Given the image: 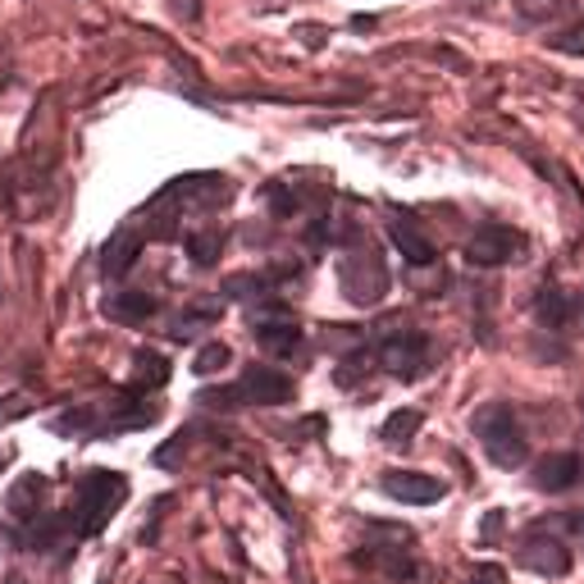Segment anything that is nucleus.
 Masks as SVG:
<instances>
[{"label":"nucleus","mask_w":584,"mask_h":584,"mask_svg":"<svg viewBox=\"0 0 584 584\" xmlns=\"http://www.w3.org/2000/svg\"><path fill=\"white\" fill-rule=\"evenodd\" d=\"M124 498H129V480H124V475H114V471H88L83 484H78L73 508H69L73 530L83 534V539L101 534V530L114 521V512H120Z\"/></svg>","instance_id":"nucleus-1"},{"label":"nucleus","mask_w":584,"mask_h":584,"mask_svg":"<svg viewBox=\"0 0 584 584\" xmlns=\"http://www.w3.org/2000/svg\"><path fill=\"white\" fill-rule=\"evenodd\" d=\"M553 47H557V51H571V55H584V23H575L571 32H562Z\"/></svg>","instance_id":"nucleus-20"},{"label":"nucleus","mask_w":584,"mask_h":584,"mask_svg":"<svg viewBox=\"0 0 584 584\" xmlns=\"http://www.w3.org/2000/svg\"><path fill=\"white\" fill-rule=\"evenodd\" d=\"M580 411H584V398H580Z\"/></svg>","instance_id":"nucleus-23"},{"label":"nucleus","mask_w":584,"mask_h":584,"mask_svg":"<svg viewBox=\"0 0 584 584\" xmlns=\"http://www.w3.org/2000/svg\"><path fill=\"white\" fill-rule=\"evenodd\" d=\"M233 388H238L243 402H256V407H284L293 398V379L275 366H247Z\"/></svg>","instance_id":"nucleus-6"},{"label":"nucleus","mask_w":584,"mask_h":584,"mask_svg":"<svg viewBox=\"0 0 584 584\" xmlns=\"http://www.w3.org/2000/svg\"><path fill=\"white\" fill-rule=\"evenodd\" d=\"M521 252H525V233L508 228V224H484L471 233V243H465V260L480 269H498V265L516 260Z\"/></svg>","instance_id":"nucleus-3"},{"label":"nucleus","mask_w":584,"mask_h":584,"mask_svg":"<svg viewBox=\"0 0 584 584\" xmlns=\"http://www.w3.org/2000/svg\"><path fill=\"white\" fill-rule=\"evenodd\" d=\"M420 420H424V416H420L416 407H407V411H393V416L383 420L379 439H383V443H393V448H398V443H411V439H416V430H420Z\"/></svg>","instance_id":"nucleus-16"},{"label":"nucleus","mask_w":584,"mask_h":584,"mask_svg":"<svg viewBox=\"0 0 584 584\" xmlns=\"http://www.w3.org/2000/svg\"><path fill=\"white\" fill-rule=\"evenodd\" d=\"M42 489H47L42 475H28V480L10 493V512L23 516V521H32V516H37V498H42Z\"/></svg>","instance_id":"nucleus-18"},{"label":"nucleus","mask_w":584,"mask_h":584,"mask_svg":"<svg viewBox=\"0 0 584 584\" xmlns=\"http://www.w3.org/2000/svg\"><path fill=\"white\" fill-rule=\"evenodd\" d=\"M379 357L393 375L416 379V375H424V366H430V338L420 329H393L379 342Z\"/></svg>","instance_id":"nucleus-5"},{"label":"nucleus","mask_w":584,"mask_h":584,"mask_svg":"<svg viewBox=\"0 0 584 584\" xmlns=\"http://www.w3.org/2000/svg\"><path fill=\"white\" fill-rule=\"evenodd\" d=\"M228 361H233V352H228L224 342H206L202 352H197V361H192V370H197V375H219Z\"/></svg>","instance_id":"nucleus-19"},{"label":"nucleus","mask_w":584,"mask_h":584,"mask_svg":"<svg viewBox=\"0 0 584 584\" xmlns=\"http://www.w3.org/2000/svg\"><path fill=\"white\" fill-rule=\"evenodd\" d=\"M521 566H530L534 575H566L571 571V553L562 549L557 539H530L521 549Z\"/></svg>","instance_id":"nucleus-10"},{"label":"nucleus","mask_w":584,"mask_h":584,"mask_svg":"<svg viewBox=\"0 0 584 584\" xmlns=\"http://www.w3.org/2000/svg\"><path fill=\"white\" fill-rule=\"evenodd\" d=\"M388 233H393V247L402 252V260H407V265H434V243L424 238L420 224H416L411 215L393 219V228H388Z\"/></svg>","instance_id":"nucleus-11"},{"label":"nucleus","mask_w":584,"mask_h":584,"mask_svg":"<svg viewBox=\"0 0 584 584\" xmlns=\"http://www.w3.org/2000/svg\"><path fill=\"white\" fill-rule=\"evenodd\" d=\"M219 252H224V233H215V228H206V233H192L187 238V256H192V265H215L219 260Z\"/></svg>","instance_id":"nucleus-17"},{"label":"nucleus","mask_w":584,"mask_h":584,"mask_svg":"<svg viewBox=\"0 0 584 584\" xmlns=\"http://www.w3.org/2000/svg\"><path fill=\"white\" fill-rule=\"evenodd\" d=\"M133 383L137 388H161V383H170V361L161 357V352H142L133 357Z\"/></svg>","instance_id":"nucleus-15"},{"label":"nucleus","mask_w":584,"mask_h":584,"mask_svg":"<svg viewBox=\"0 0 584 584\" xmlns=\"http://www.w3.org/2000/svg\"><path fill=\"white\" fill-rule=\"evenodd\" d=\"M580 475H584V465H580L575 452H553V457H543L534 465V489H543V493H566Z\"/></svg>","instance_id":"nucleus-8"},{"label":"nucleus","mask_w":584,"mask_h":584,"mask_svg":"<svg viewBox=\"0 0 584 584\" xmlns=\"http://www.w3.org/2000/svg\"><path fill=\"white\" fill-rule=\"evenodd\" d=\"M498 580H502L498 566H480V571H475V584H498Z\"/></svg>","instance_id":"nucleus-21"},{"label":"nucleus","mask_w":584,"mask_h":584,"mask_svg":"<svg viewBox=\"0 0 584 584\" xmlns=\"http://www.w3.org/2000/svg\"><path fill=\"white\" fill-rule=\"evenodd\" d=\"M338 279H342V293L352 297L357 306H375V301H383V293H388V269L379 265V256H375L370 247L347 256L342 269H338Z\"/></svg>","instance_id":"nucleus-4"},{"label":"nucleus","mask_w":584,"mask_h":584,"mask_svg":"<svg viewBox=\"0 0 584 584\" xmlns=\"http://www.w3.org/2000/svg\"><path fill=\"white\" fill-rule=\"evenodd\" d=\"M383 493L398 498V502H416V508H424V502H439L443 498V484L434 475L424 471H383Z\"/></svg>","instance_id":"nucleus-7"},{"label":"nucleus","mask_w":584,"mask_h":584,"mask_svg":"<svg viewBox=\"0 0 584 584\" xmlns=\"http://www.w3.org/2000/svg\"><path fill=\"white\" fill-rule=\"evenodd\" d=\"M105 316L120 320V325H142L155 316V297L146 293H110L105 297Z\"/></svg>","instance_id":"nucleus-13"},{"label":"nucleus","mask_w":584,"mask_h":584,"mask_svg":"<svg viewBox=\"0 0 584 584\" xmlns=\"http://www.w3.org/2000/svg\"><path fill=\"white\" fill-rule=\"evenodd\" d=\"M580 525H584V521H580Z\"/></svg>","instance_id":"nucleus-24"},{"label":"nucleus","mask_w":584,"mask_h":584,"mask_svg":"<svg viewBox=\"0 0 584 584\" xmlns=\"http://www.w3.org/2000/svg\"><path fill=\"white\" fill-rule=\"evenodd\" d=\"M534 316H539V325H549V329H566L571 316H575V306H571V297L557 284H543L539 297H534Z\"/></svg>","instance_id":"nucleus-12"},{"label":"nucleus","mask_w":584,"mask_h":584,"mask_svg":"<svg viewBox=\"0 0 584 584\" xmlns=\"http://www.w3.org/2000/svg\"><path fill=\"white\" fill-rule=\"evenodd\" d=\"M137 252H142V233H137V228H120V233H114V238L105 243V252H101V275H105V279L129 275V269L137 265Z\"/></svg>","instance_id":"nucleus-9"},{"label":"nucleus","mask_w":584,"mask_h":584,"mask_svg":"<svg viewBox=\"0 0 584 584\" xmlns=\"http://www.w3.org/2000/svg\"><path fill=\"white\" fill-rule=\"evenodd\" d=\"M475 434H480V448L489 452V461L502 465V471H516V465H525L530 439H525L521 420L512 416L508 402H489V407L475 416Z\"/></svg>","instance_id":"nucleus-2"},{"label":"nucleus","mask_w":584,"mask_h":584,"mask_svg":"<svg viewBox=\"0 0 584 584\" xmlns=\"http://www.w3.org/2000/svg\"><path fill=\"white\" fill-rule=\"evenodd\" d=\"M6 584H23V580H6Z\"/></svg>","instance_id":"nucleus-22"},{"label":"nucleus","mask_w":584,"mask_h":584,"mask_svg":"<svg viewBox=\"0 0 584 584\" xmlns=\"http://www.w3.org/2000/svg\"><path fill=\"white\" fill-rule=\"evenodd\" d=\"M64 525H73V521H69V512L32 516V530H28V549H37V553H51L55 543H60V534H64Z\"/></svg>","instance_id":"nucleus-14"}]
</instances>
